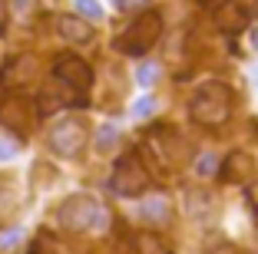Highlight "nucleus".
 Returning <instances> with one entry per match:
<instances>
[{
	"label": "nucleus",
	"instance_id": "f257e3e1",
	"mask_svg": "<svg viewBox=\"0 0 258 254\" xmlns=\"http://www.w3.org/2000/svg\"><path fill=\"white\" fill-rule=\"evenodd\" d=\"M189 116H192V122L202 126V129L225 126L228 116H232V90L219 79L202 82L196 90V96L189 99Z\"/></svg>",
	"mask_w": 258,
	"mask_h": 254
},
{
	"label": "nucleus",
	"instance_id": "f03ea898",
	"mask_svg": "<svg viewBox=\"0 0 258 254\" xmlns=\"http://www.w3.org/2000/svg\"><path fill=\"white\" fill-rule=\"evenodd\" d=\"M56 221L60 228L80 234V231H93V228H103L106 224V208L86 192H76L70 198H63L60 208H56Z\"/></svg>",
	"mask_w": 258,
	"mask_h": 254
},
{
	"label": "nucleus",
	"instance_id": "7ed1b4c3",
	"mask_svg": "<svg viewBox=\"0 0 258 254\" xmlns=\"http://www.w3.org/2000/svg\"><path fill=\"white\" fill-rule=\"evenodd\" d=\"M46 142H50V152H56L60 158H76L90 142V126L83 116H63L50 126Z\"/></svg>",
	"mask_w": 258,
	"mask_h": 254
},
{
	"label": "nucleus",
	"instance_id": "20e7f679",
	"mask_svg": "<svg viewBox=\"0 0 258 254\" xmlns=\"http://www.w3.org/2000/svg\"><path fill=\"white\" fill-rule=\"evenodd\" d=\"M159 37H162V17L156 10H143L136 20L129 23V30L116 40V46L122 53H129V56H143V53H149L156 46Z\"/></svg>",
	"mask_w": 258,
	"mask_h": 254
},
{
	"label": "nucleus",
	"instance_id": "39448f33",
	"mask_svg": "<svg viewBox=\"0 0 258 254\" xmlns=\"http://www.w3.org/2000/svg\"><path fill=\"white\" fill-rule=\"evenodd\" d=\"M109 185H113V192L122 195V198H139V195L149 192L152 175H149V168L143 165V158H139L136 152H126V155L116 162Z\"/></svg>",
	"mask_w": 258,
	"mask_h": 254
},
{
	"label": "nucleus",
	"instance_id": "423d86ee",
	"mask_svg": "<svg viewBox=\"0 0 258 254\" xmlns=\"http://www.w3.org/2000/svg\"><path fill=\"white\" fill-rule=\"evenodd\" d=\"M53 76H56V82L67 86V90H73L76 96L90 93V86H93L90 63H86L83 56H76V53H63L60 60H56V66H53Z\"/></svg>",
	"mask_w": 258,
	"mask_h": 254
},
{
	"label": "nucleus",
	"instance_id": "0eeeda50",
	"mask_svg": "<svg viewBox=\"0 0 258 254\" xmlns=\"http://www.w3.org/2000/svg\"><path fill=\"white\" fill-rule=\"evenodd\" d=\"M33 126V103L20 93L0 99V129H10L14 135H27Z\"/></svg>",
	"mask_w": 258,
	"mask_h": 254
},
{
	"label": "nucleus",
	"instance_id": "6e6552de",
	"mask_svg": "<svg viewBox=\"0 0 258 254\" xmlns=\"http://www.w3.org/2000/svg\"><path fill=\"white\" fill-rule=\"evenodd\" d=\"M152 145L159 149V155L166 158L169 168H185L192 162V145L185 142L182 135H175L172 129H159V132L152 135Z\"/></svg>",
	"mask_w": 258,
	"mask_h": 254
},
{
	"label": "nucleus",
	"instance_id": "1a4fd4ad",
	"mask_svg": "<svg viewBox=\"0 0 258 254\" xmlns=\"http://www.w3.org/2000/svg\"><path fill=\"white\" fill-rule=\"evenodd\" d=\"M219 179L225 185H245V182L255 179V158L248 152H228L222 158V168H219Z\"/></svg>",
	"mask_w": 258,
	"mask_h": 254
},
{
	"label": "nucleus",
	"instance_id": "9d476101",
	"mask_svg": "<svg viewBox=\"0 0 258 254\" xmlns=\"http://www.w3.org/2000/svg\"><path fill=\"white\" fill-rule=\"evenodd\" d=\"M215 27H219L222 33H242L245 27H248V10L238 4V0H225V4H219L215 7Z\"/></svg>",
	"mask_w": 258,
	"mask_h": 254
},
{
	"label": "nucleus",
	"instance_id": "9b49d317",
	"mask_svg": "<svg viewBox=\"0 0 258 254\" xmlns=\"http://www.w3.org/2000/svg\"><path fill=\"white\" fill-rule=\"evenodd\" d=\"M56 30L67 43H90L93 40V27L83 20V17H73V14H63L56 17Z\"/></svg>",
	"mask_w": 258,
	"mask_h": 254
},
{
	"label": "nucleus",
	"instance_id": "f8f14e48",
	"mask_svg": "<svg viewBox=\"0 0 258 254\" xmlns=\"http://www.w3.org/2000/svg\"><path fill=\"white\" fill-rule=\"evenodd\" d=\"M169 211H172V202H169L166 195H156V198H149V202L143 205V218L152 221V224H166Z\"/></svg>",
	"mask_w": 258,
	"mask_h": 254
},
{
	"label": "nucleus",
	"instance_id": "ddd939ff",
	"mask_svg": "<svg viewBox=\"0 0 258 254\" xmlns=\"http://www.w3.org/2000/svg\"><path fill=\"white\" fill-rule=\"evenodd\" d=\"M136 254H172V247L156 231H143V234H136Z\"/></svg>",
	"mask_w": 258,
	"mask_h": 254
},
{
	"label": "nucleus",
	"instance_id": "4468645a",
	"mask_svg": "<svg viewBox=\"0 0 258 254\" xmlns=\"http://www.w3.org/2000/svg\"><path fill=\"white\" fill-rule=\"evenodd\" d=\"M116 142H119V132H116L113 126H103L99 135H96V152H99V155H106V152L116 149Z\"/></svg>",
	"mask_w": 258,
	"mask_h": 254
},
{
	"label": "nucleus",
	"instance_id": "2eb2a0df",
	"mask_svg": "<svg viewBox=\"0 0 258 254\" xmlns=\"http://www.w3.org/2000/svg\"><path fill=\"white\" fill-rule=\"evenodd\" d=\"M14 208H17V192L7 185H0V218H7Z\"/></svg>",
	"mask_w": 258,
	"mask_h": 254
},
{
	"label": "nucleus",
	"instance_id": "dca6fc26",
	"mask_svg": "<svg viewBox=\"0 0 258 254\" xmlns=\"http://www.w3.org/2000/svg\"><path fill=\"white\" fill-rule=\"evenodd\" d=\"M76 10H80L86 20H99V17H103V7H99L96 0H76Z\"/></svg>",
	"mask_w": 258,
	"mask_h": 254
},
{
	"label": "nucleus",
	"instance_id": "f3484780",
	"mask_svg": "<svg viewBox=\"0 0 258 254\" xmlns=\"http://www.w3.org/2000/svg\"><path fill=\"white\" fill-rule=\"evenodd\" d=\"M156 76H159V66H156V63H143V66H139V73H136V79L143 82V86H152V82H156Z\"/></svg>",
	"mask_w": 258,
	"mask_h": 254
},
{
	"label": "nucleus",
	"instance_id": "a211bd4d",
	"mask_svg": "<svg viewBox=\"0 0 258 254\" xmlns=\"http://www.w3.org/2000/svg\"><path fill=\"white\" fill-rule=\"evenodd\" d=\"M17 149H20V142H14V139H4V135H0V162L14 158V155H17Z\"/></svg>",
	"mask_w": 258,
	"mask_h": 254
},
{
	"label": "nucleus",
	"instance_id": "6ab92c4d",
	"mask_svg": "<svg viewBox=\"0 0 258 254\" xmlns=\"http://www.w3.org/2000/svg\"><path fill=\"white\" fill-rule=\"evenodd\" d=\"M152 109H156V103H152L149 96H143V99H136V106H133V116H149Z\"/></svg>",
	"mask_w": 258,
	"mask_h": 254
},
{
	"label": "nucleus",
	"instance_id": "aec40b11",
	"mask_svg": "<svg viewBox=\"0 0 258 254\" xmlns=\"http://www.w3.org/2000/svg\"><path fill=\"white\" fill-rule=\"evenodd\" d=\"M205 254H238V251H235V244H228V241H215V244H209Z\"/></svg>",
	"mask_w": 258,
	"mask_h": 254
},
{
	"label": "nucleus",
	"instance_id": "412c9836",
	"mask_svg": "<svg viewBox=\"0 0 258 254\" xmlns=\"http://www.w3.org/2000/svg\"><path fill=\"white\" fill-rule=\"evenodd\" d=\"M248 202H251V208H255V215H258V179L248 185Z\"/></svg>",
	"mask_w": 258,
	"mask_h": 254
},
{
	"label": "nucleus",
	"instance_id": "4be33fe9",
	"mask_svg": "<svg viewBox=\"0 0 258 254\" xmlns=\"http://www.w3.org/2000/svg\"><path fill=\"white\" fill-rule=\"evenodd\" d=\"M7 27V0H0V30Z\"/></svg>",
	"mask_w": 258,
	"mask_h": 254
},
{
	"label": "nucleus",
	"instance_id": "5701e85b",
	"mask_svg": "<svg viewBox=\"0 0 258 254\" xmlns=\"http://www.w3.org/2000/svg\"><path fill=\"white\" fill-rule=\"evenodd\" d=\"M202 4H215V7H219V4H225V0H202Z\"/></svg>",
	"mask_w": 258,
	"mask_h": 254
},
{
	"label": "nucleus",
	"instance_id": "b1692460",
	"mask_svg": "<svg viewBox=\"0 0 258 254\" xmlns=\"http://www.w3.org/2000/svg\"><path fill=\"white\" fill-rule=\"evenodd\" d=\"M251 43H255V46H258V30H255V33H251Z\"/></svg>",
	"mask_w": 258,
	"mask_h": 254
},
{
	"label": "nucleus",
	"instance_id": "393cba45",
	"mask_svg": "<svg viewBox=\"0 0 258 254\" xmlns=\"http://www.w3.org/2000/svg\"><path fill=\"white\" fill-rule=\"evenodd\" d=\"M255 14H258V0H255Z\"/></svg>",
	"mask_w": 258,
	"mask_h": 254
}]
</instances>
